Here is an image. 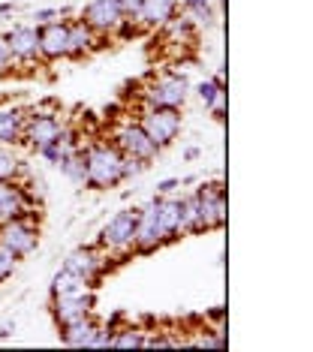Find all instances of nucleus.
Returning a JSON list of instances; mask_svg holds the SVG:
<instances>
[{"instance_id": "nucleus-1", "label": "nucleus", "mask_w": 313, "mask_h": 352, "mask_svg": "<svg viewBox=\"0 0 313 352\" xmlns=\"http://www.w3.org/2000/svg\"><path fill=\"white\" fill-rule=\"evenodd\" d=\"M85 166H87V187L109 190L124 181V154L111 142H94L82 148Z\"/></svg>"}, {"instance_id": "nucleus-2", "label": "nucleus", "mask_w": 313, "mask_h": 352, "mask_svg": "<svg viewBox=\"0 0 313 352\" xmlns=\"http://www.w3.org/2000/svg\"><path fill=\"white\" fill-rule=\"evenodd\" d=\"M139 126L157 148H166V145H172L181 133V111L166 109V106H144Z\"/></svg>"}, {"instance_id": "nucleus-3", "label": "nucleus", "mask_w": 313, "mask_h": 352, "mask_svg": "<svg viewBox=\"0 0 313 352\" xmlns=\"http://www.w3.org/2000/svg\"><path fill=\"white\" fill-rule=\"evenodd\" d=\"M36 244H39V229L34 226V220H28V214L0 223V247H6L12 256L21 259V256L34 253Z\"/></svg>"}, {"instance_id": "nucleus-4", "label": "nucleus", "mask_w": 313, "mask_h": 352, "mask_svg": "<svg viewBox=\"0 0 313 352\" xmlns=\"http://www.w3.org/2000/svg\"><path fill=\"white\" fill-rule=\"evenodd\" d=\"M144 106H166V109H178L187 100V78L178 73H160L154 82L142 91Z\"/></svg>"}, {"instance_id": "nucleus-5", "label": "nucleus", "mask_w": 313, "mask_h": 352, "mask_svg": "<svg viewBox=\"0 0 313 352\" xmlns=\"http://www.w3.org/2000/svg\"><path fill=\"white\" fill-rule=\"evenodd\" d=\"M111 145H115L124 157H136V160H142V163H151V160L160 154V148L148 139V135H144L139 121L118 126V130H115V142H111Z\"/></svg>"}, {"instance_id": "nucleus-6", "label": "nucleus", "mask_w": 313, "mask_h": 352, "mask_svg": "<svg viewBox=\"0 0 313 352\" xmlns=\"http://www.w3.org/2000/svg\"><path fill=\"white\" fill-rule=\"evenodd\" d=\"M133 235H136V211L127 208V211H118L100 232V247L106 250H130L133 247Z\"/></svg>"}, {"instance_id": "nucleus-7", "label": "nucleus", "mask_w": 313, "mask_h": 352, "mask_svg": "<svg viewBox=\"0 0 313 352\" xmlns=\"http://www.w3.org/2000/svg\"><path fill=\"white\" fill-rule=\"evenodd\" d=\"M196 205H199V217H202V229H220L226 223V193H223L220 184L199 187Z\"/></svg>"}, {"instance_id": "nucleus-8", "label": "nucleus", "mask_w": 313, "mask_h": 352, "mask_svg": "<svg viewBox=\"0 0 313 352\" xmlns=\"http://www.w3.org/2000/svg\"><path fill=\"white\" fill-rule=\"evenodd\" d=\"M82 21L96 34H115L127 25V19L118 10V0H91L82 12Z\"/></svg>"}, {"instance_id": "nucleus-9", "label": "nucleus", "mask_w": 313, "mask_h": 352, "mask_svg": "<svg viewBox=\"0 0 313 352\" xmlns=\"http://www.w3.org/2000/svg\"><path fill=\"white\" fill-rule=\"evenodd\" d=\"M39 30V54L45 60H61L69 58V25L67 21H48V25H36Z\"/></svg>"}, {"instance_id": "nucleus-10", "label": "nucleus", "mask_w": 313, "mask_h": 352, "mask_svg": "<svg viewBox=\"0 0 313 352\" xmlns=\"http://www.w3.org/2000/svg\"><path fill=\"white\" fill-rule=\"evenodd\" d=\"M91 307H94V292H91V286H87V289L54 295V307L52 310H54L58 325H69V322H76V319L91 314Z\"/></svg>"}, {"instance_id": "nucleus-11", "label": "nucleus", "mask_w": 313, "mask_h": 352, "mask_svg": "<svg viewBox=\"0 0 313 352\" xmlns=\"http://www.w3.org/2000/svg\"><path fill=\"white\" fill-rule=\"evenodd\" d=\"M63 135V124L58 121L54 115H43V111H36V115H30L28 121H24V135L21 142H28V145H34L36 151L52 145V142H58Z\"/></svg>"}, {"instance_id": "nucleus-12", "label": "nucleus", "mask_w": 313, "mask_h": 352, "mask_svg": "<svg viewBox=\"0 0 313 352\" xmlns=\"http://www.w3.org/2000/svg\"><path fill=\"white\" fill-rule=\"evenodd\" d=\"M63 268L72 271V274H78L82 280H87V283H94V280L106 271V256L96 250V247H78V250H72L67 256Z\"/></svg>"}, {"instance_id": "nucleus-13", "label": "nucleus", "mask_w": 313, "mask_h": 352, "mask_svg": "<svg viewBox=\"0 0 313 352\" xmlns=\"http://www.w3.org/2000/svg\"><path fill=\"white\" fill-rule=\"evenodd\" d=\"M3 39H6V45H10L12 60L30 63V60H39V58H43V54H39V30H36V28L19 25V28H12Z\"/></svg>"}, {"instance_id": "nucleus-14", "label": "nucleus", "mask_w": 313, "mask_h": 352, "mask_svg": "<svg viewBox=\"0 0 313 352\" xmlns=\"http://www.w3.org/2000/svg\"><path fill=\"white\" fill-rule=\"evenodd\" d=\"M157 232H160V241H172V238L181 235V199L175 196H160L157 199Z\"/></svg>"}, {"instance_id": "nucleus-15", "label": "nucleus", "mask_w": 313, "mask_h": 352, "mask_svg": "<svg viewBox=\"0 0 313 352\" xmlns=\"http://www.w3.org/2000/svg\"><path fill=\"white\" fill-rule=\"evenodd\" d=\"M28 211H30L28 190L19 187L15 181H0V223L12 217H24Z\"/></svg>"}, {"instance_id": "nucleus-16", "label": "nucleus", "mask_w": 313, "mask_h": 352, "mask_svg": "<svg viewBox=\"0 0 313 352\" xmlns=\"http://www.w3.org/2000/svg\"><path fill=\"white\" fill-rule=\"evenodd\" d=\"M175 15V0H142L139 12H136V21L142 28H163L169 19Z\"/></svg>"}, {"instance_id": "nucleus-17", "label": "nucleus", "mask_w": 313, "mask_h": 352, "mask_svg": "<svg viewBox=\"0 0 313 352\" xmlns=\"http://www.w3.org/2000/svg\"><path fill=\"white\" fill-rule=\"evenodd\" d=\"M96 325L91 314L82 316V319H76V322H69V325H61V340L67 343V346H76V349H91V340H94V334H96Z\"/></svg>"}, {"instance_id": "nucleus-18", "label": "nucleus", "mask_w": 313, "mask_h": 352, "mask_svg": "<svg viewBox=\"0 0 313 352\" xmlns=\"http://www.w3.org/2000/svg\"><path fill=\"white\" fill-rule=\"evenodd\" d=\"M96 36L100 34L87 28L82 19L72 21L69 25V58H85V54H91L96 49V43H100Z\"/></svg>"}, {"instance_id": "nucleus-19", "label": "nucleus", "mask_w": 313, "mask_h": 352, "mask_svg": "<svg viewBox=\"0 0 313 352\" xmlns=\"http://www.w3.org/2000/svg\"><path fill=\"white\" fill-rule=\"evenodd\" d=\"M24 115L21 109H0V145H15L24 135Z\"/></svg>"}, {"instance_id": "nucleus-20", "label": "nucleus", "mask_w": 313, "mask_h": 352, "mask_svg": "<svg viewBox=\"0 0 313 352\" xmlns=\"http://www.w3.org/2000/svg\"><path fill=\"white\" fill-rule=\"evenodd\" d=\"M61 172H63V178H69L76 187H87V166H85V154L82 151H69L67 157L61 160Z\"/></svg>"}, {"instance_id": "nucleus-21", "label": "nucleus", "mask_w": 313, "mask_h": 352, "mask_svg": "<svg viewBox=\"0 0 313 352\" xmlns=\"http://www.w3.org/2000/svg\"><path fill=\"white\" fill-rule=\"evenodd\" d=\"M87 280H82L78 274H72V271H67V268H61L58 274H54V280H52V295H63V292H76V289H87Z\"/></svg>"}, {"instance_id": "nucleus-22", "label": "nucleus", "mask_w": 313, "mask_h": 352, "mask_svg": "<svg viewBox=\"0 0 313 352\" xmlns=\"http://www.w3.org/2000/svg\"><path fill=\"white\" fill-rule=\"evenodd\" d=\"M69 151H76V145H72V135L63 130L61 139H58V142H52V145H45V148H39V154H43L45 160H52V163H61V160L67 157Z\"/></svg>"}, {"instance_id": "nucleus-23", "label": "nucleus", "mask_w": 313, "mask_h": 352, "mask_svg": "<svg viewBox=\"0 0 313 352\" xmlns=\"http://www.w3.org/2000/svg\"><path fill=\"white\" fill-rule=\"evenodd\" d=\"M111 346L115 349L144 346V334L139 331V328H118V331H111Z\"/></svg>"}, {"instance_id": "nucleus-24", "label": "nucleus", "mask_w": 313, "mask_h": 352, "mask_svg": "<svg viewBox=\"0 0 313 352\" xmlns=\"http://www.w3.org/2000/svg\"><path fill=\"white\" fill-rule=\"evenodd\" d=\"M21 175V160L12 151L0 148V181H15Z\"/></svg>"}, {"instance_id": "nucleus-25", "label": "nucleus", "mask_w": 313, "mask_h": 352, "mask_svg": "<svg viewBox=\"0 0 313 352\" xmlns=\"http://www.w3.org/2000/svg\"><path fill=\"white\" fill-rule=\"evenodd\" d=\"M205 106L211 109L214 118H223V115H226V87H217V94L205 102Z\"/></svg>"}, {"instance_id": "nucleus-26", "label": "nucleus", "mask_w": 313, "mask_h": 352, "mask_svg": "<svg viewBox=\"0 0 313 352\" xmlns=\"http://www.w3.org/2000/svg\"><path fill=\"white\" fill-rule=\"evenodd\" d=\"M15 262H19V256H12L6 247H0V283L15 271Z\"/></svg>"}, {"instance_id": "nucleus-27", "label": "nucleus", "mask_w": 313, "mask_h": 352, "mask_svg": "<svg viewBox=\"0 0 313 352\" xmlns=\"http://www.w3.org/2000/svg\"><path fill=\"white\" fill-rule=\"evenodd\" d=\"M139 6H142V0H118V10H120V15H124L127 21H133V19H136Z\"/></svg>"}, {"instance_id": "nucleus-28", "label": "nucleus", "mask_w": 313, "mask_h": 352, "mask_svg": "<svg viewBox=\"0 0 313 352\" xmlns=\"http://www.w3.org/2000/svg\"><path fill=\"white\" fill-rule=\"evenodd\" d=\"M12 69V54H10V45H6V39L0 36V76H6Z\"/></svg>"}, {"instance_id": "nucleus-29", "label": "nucleus", "mask_w": 313, "mask_h": 352, "mask_svg": "<svg viewBox=\"0 0 313 352\" xmlns=\"http://www.w3.org/2000/svg\"><path fill=\"white\" fill-rule=\"evenodd\" d=\"M142 169H144L142 160H136V157H124V178H133V175H139Z\"/></svg>"}, {"instance_id": "nucleus-30", "label": "nucleus", "mask_w": 313, "mask_h": 352, "mask_svg": "<svg viewBox=\"0 0 313 352\" xmlns=\"http://www.w3.org/2000/svg\"><path fill=\"white\" fill-rule=\"evenodd\" d=\"M34 19H36V25H48V21L61 19V10H36Z\"/></svg>"}, {"instance_id": "nucleus-31", "label": "nucleus", "mask_w": 313, "mask_h": 352, "mask_svg": "<svg viewBox=\"0 0 313 352\" xmlns=\"http://www.w3.org/2000/svg\"><path fill=\"white\" fill-rule=\"evenodd\" d=\"M217 87H223V85H217L214 78H211V82H202V85H199V97H202V102H208V100L214 97Z\"/></svg>"}, {"instance_id": "nucleus-32", "label": "nucleus", "mask_w": 313, "mask_h": 352, "mask_svg": "<svg viewBox=\"0 0 313 352\" xmlns=\"http://www.w3.org/2000/svg\"><path fill=\"white\" fill-rule=\"evenodd\" d=\"M175 187H181V181H178V178H166V181H160V184H157V193H163V196H166V193H172Z\"/></svg>"}, {"instance_id": "nucleus-33", "label": "nucleus", "mask_w": 313, "mask_h": 352, "mask_svg": "<svg viewBox=\"0 0 313 352\" xmlns=\"http://www.w3.org/2000/svg\"><path fill=\"white\" fill-rule=\"evenodd\" d=\"M184 157H187V160H196V157H199V151H196V148H187V154H184Z\"/></svg>"}, {"instance_id": "nucleus-34", "label": "nucleus", "mask_w": 313, "mask_h": 352, "mask_svg": "<svg viewBox=\"0 0 313 352\" xmlns=\"http://www.w3.org/2000/svg\"><path fill=\"white\" fill-rule=\"evenodd\" d=\"M187 6H208V0H187Z\"/></svg>"}]
</instances>
